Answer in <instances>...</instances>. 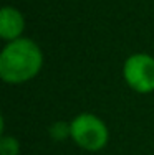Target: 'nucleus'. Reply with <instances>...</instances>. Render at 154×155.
I'll return each instance as SVG.
<instances>
[{"label":"nucleus","mask_w":154,"mask_h":155,"mask_svg":"<svg viewBox=\"0 0 154 155\" xmlns=\"http://www.w3.org/2000/svg\"><path fill=\"white\" fill-rule=\"evenodd\" d=\"M43 54L40 46L28 38H17L0 53V76L5 83L18 84L32 79L42 69Z\"/></svg>","instance_id":"f257e3e1"},{"label":"nucleus","mask_w":154,"mask_h":155,"mask_svg":"<svg viewBox=\"0 0 154 155\" xmlns=\"http://www.w3.org/2000/svg\"><path fill=\"white\" fill-rule=\"evenodd\" d=\"M70 135L86 150H100L108 142V129L100 117L93 114H80L70 124Z\"/></svg>","instance_id":"f03ea898"},{"label":"nucleus","mask_w":154,"mask_h":155,"mask_svg":"<svg viewBox=\"0 0 154 155\" xmlns=\"http://www.w3.org/2000/svg\"><path fill=\"white\" fill-rule=\"evenodd\" d=\"M124 79L141 94L154 91V58L144 53L129 56L124 63Z\"/></svg>","instance_id":"7ed1b4c3"},{"label":"nucleus","mask_w":154,"mask_h":155,"mask_svg":"<svg viewBox=\"0 0 154 155\" xmlns=\"http://www.w3.org/2000/svg\"><path fill=\"white\" fill-rule=\"evenodd\" d=\"M25 28L23 15L13 7H3L0 12V36L7 41L20 38Z\"/></svg>","instance_id":"20e7f679"},{"label":"nucleus","mask_w":154,"mask_h":155,"mask_svg":"<svg viewBox=\"0 0 154 155\" xmlns=\"http://www.w3.org/2000/svg\"><path fill=\"white\" fill-rule=\"evenodd\" d=\"M18 142L13 137H2L0 139V152L2 155H18Z\"/></svg>","instance_id":"39448f33"},{"label":"nucleus","mask_w":154,"mask_h":155,"mask_svg":"<svg viewBox=\"0 0 154 155\" xmlns=\"http://www.w3.org/2000/svg\"><path fill=\"white\" fill-rule=\"evenodd\" d=\"M70 134V125L67 124H55L53 127H51V135H53L55 139H63L65 135Z\"/></svg>","instance_id":"423d86ee"}]
</instances>
